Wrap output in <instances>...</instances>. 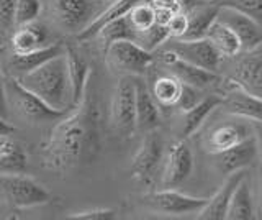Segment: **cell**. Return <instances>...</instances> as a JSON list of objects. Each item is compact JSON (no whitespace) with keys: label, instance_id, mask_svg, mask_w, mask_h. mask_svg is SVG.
Returning a JSON list of instances; mask_svg holds the SVG:
<instances>
[{"label":"cell","instance_id":"obj_1","mask_svg":"<svg viewBox=\"0 0 262 220\" xmlns=\"http://www.w3.org/2000/svg\"><path fill=\"white\" fill-rule=\"evenodd\" d=\"M100 146V112L92 72L74 110L53 128L43 146V165L54 171H68L82 159H92Z\"/></svg>","mask_w":262,"mask_h":220},{"label":"cell","instance_id":"obj_2","mask_svg":"<svg viewBox=\"0 0 262 220\" xmlns=\"http://www.w3.org/2000/svg\"><path fill=\"white\" fill-rule=\"evenodd\" d=\"M15 79L57 112H66L74 105L64 51Z\"/></svg>","mask_w":262,"mask_h":220},{"label":"cell","instance_id":"obj_3","mask_svg":"<svg viewBox=\"0 0 262 220\" xmlns=\"http://www.w3.org/2000/svg\"><path fill=\"white\" fill-rule=\"evenodd\" d=\"M0 199L8 206L27 209L51 201L43 184L23 173H0Z\"/></svg>","mask_w":262,"mask_h":220},{"label":"cell","instance_id":"obj_4","mask_svg":"<svg viewBox=\"0 0 262 220\" xmlns=\"http://www.w3.org/2000/svg\"><path fill=\"white\" fill-rule=\"evenodd\" d=\"M154 61L151 51H146L131 39H120L105 48V64L110 72L121 76H144Z\"/></svg>","mask_w":262,"mask_h":220},{"label":"cell","instance_id":"obj_5","mask_svg":"<svg viewBox=\"0 0 262 220\" xmlns=\"http://www.w3.org/2000/svg\"><path fill=\"white\" fill-rule=\"evenodd\" d=\"M136 76H121L112 92L110 127L118 136H131L136 130Z\"/></svg>","mask_w":262,"mask_h":220},{"label":"cell","instance_id":"obj_6","mask_svg":"<svg viewBox=\"0 0 262 220\" xmlns=\"http://www.w3.org/2000/svg\"><path fill=\"white\" fill-rule=\"evenodd\" d=\"M162 46L164 50L174 53L177 58L211 72H218L221 59H223V56L218 53V50L211 45L208 38H169L162 43Z\"/></svg>","mask_w":262,"mask_h":220},{"label":"cell","instance_id":"obj_7","mask_svg":"<svg viewBox=\"0 0 262 220\" xmlns=\"http://www.w3.org/2000/svg\"><path fill=\"white\" fill-rule=\"evenodd\" d=\"M5 89V97H7V105L10 104L15 109V112L20 117L27 118L28 122H46V120H54L61 118L66 112H57L49 107L48 104L36 97L28 89H25L15 77H8Z\"/></svg>","mask_w":262,"mask_h":220},{"label":"cell","instance_id":"obj_8","mask_svg":"<svg viewBox=\"0 0 262 220\" xmlns=\"http://www.w3.org/2000/svg\"><path fill=\"white\" fill-rule=\"evenodd\" d=\"M164 159V142L162 136L151 130L146 132L141 145H139L138 151L135 153L133 159H131V176L136 179L138 183L144 186H151L154 183V177L158 174L159 168L162 166Z\"/></svg>","mask_w":262,"mask_h":220},{"label":"cell","instance_id":"obj_9","mask_svg":"<svg viewBox=\"0 0 262 220\" xmlns=\"http://www.w3.org/2000/svg\"><path fill=\"white\" fill-rule=\"evenodd\" d=\"M193 171V153L185 138L174 142L162 159L161 184L162 189H176L190 177Z\"/></svg>","mask_w":262,"mask_h":220},{"label":"cell","instance_id":"obj_10","mask_svg":"<svg viewBox=\"0 0 262 220\" xmlns=\"http://www.w3.org/2000/svg\"><path fill=\"white\" fill-rule=\"evenodd\" d=\"M207 201L208 199L193 197V195H187L176 189H161L143 197L144 206H147L154 212H159V214H166V215L199 214L205 207Z\"/></svg>","mask_w":262,"mask_h":220},{"label":"cell","instance_id":"obj_11","mask_svg":"<svg viewBox=\"0 0 262 220\" xmlns=\"http://www.w3.org/2000/svg\"><path fill=\"white\" fill-rule=\"evenodd\" d=\"M229 87H239L252 95L262 97V45L246 51L237 61L233 74L226 79Z\"/></svg>","mask_w":262,"mask_h":220},{"label":"cell","instance_id":"obj_12","mask_svg":"<svg viewBox=\"0 0 262 220\" xmlns=\"http://www.w3.org/2000/svg\"><path fill=\"white\" fill-rule=\"evenodd\" d=\"M92 2L94 0H53L56 23L68 33L77 35L95 17Z\"/></svg>","mask_w":262,"mask_h":220},{"label":"cell","instance_id":"obj_13","mask_svg":"<svg viewBox=\"0 0 262 220\" xmlns=\"http://www.w3.org/2000/svg\"><path fill=\"white\" fill-rule=\"evenodd\" d=\"M216 18L234 31L241 43V51H251L262 45V27L243 12L229 7H220Z\"/></svg>","mask_w":262,"mask_h":220},{"label":"cell","instance_id":"obj_14","mask_svg":"<svg viewBox=\"0 0 262 220\" xmlns=\"http://www.w3.org/2000/svg\"><path fill=\"white\" fill-rule=\"evenodd\" d=\"M252 136L249 120H231L220 124L205 138V151L210 154H218L231 146L241 143L246 138Z\"/></svg>","mask_w":262,"mask_h":220},{"label":"cell","instance_id":"obj_15","mask_svg":"<svg viewBox=\"0 0 262 220\" xmlns=\"http://www.w3.org/2000/svg\"><path fill=\"white\" fill-rule=\"evenodd\" d=\"M161 61L164 66L167 68L169 74L176 76L180 83L193 86L196 89H207L218 83V74L216 72H211L207 69H202L199 66H193V64L187 63L184 59L177 58L174 53H170L167 50H164L161 53Z\"/></svg>","mask_w":262,"mask_h":220},{"label":"cell","instance_id":"obj_16","mask_svg":"<svg viewBox=\"0 0 262 220\" xmlns=\"http://www.w3.org/2000/svg\"><path fill=\"white\" fill-rule=\"evenodd\" d=\"M136 89V130L141 132H151L158 130L161 125V110L159 104L152 97L149 87L146 86L143 79L135 77Z\"/></svg>","mask_w":262,"mask_h":220},{"label":"cell","instance_id":"obj_17","mask_svg":"<svg viewBox=\"0 0 262 220\" xmlns=\"http://www.w3.org/2000/svg\"><path fill=\"white\" fill-rule=\"evenodd\" d=\"M215 156H216V166L221 173L231 174L234 171L246 169L248 166H251L257 159L259 153L254 136H249L241 143L231 146V148L215 154Z\"/></svg>","mask_w":262,"mask_h":220},{"label":"cell","instance_id":"obj_18","mask_svg":"<svg viewBox=\"0 0 262 220\" xmlns=\"http://www.w3.org/2000/svg\"><path fill=\"white\" fill-rule=\"evenodd\" d=\"M246 173H248L246 169H239V171H234L231 174H228V179L225 181V184L213 194V197H210L207 201L205 207L196 214V217L202 220H225L231 195Z\"/></svg>","mask_w":262,"mask_h":220},{"label":"cell","instance_id":"obj_19","mask_svg":"<svg viewBox=\"0 0 262 220\" xmlns=\"http://www.w3.org/2000/svg\"><path fill=\"white\" fill-rule=\"evenodd\" d=\"M221 105L234 117L262 122V97L252 95L239 87H229Z\"/></svg>","mask_w":262,"mask_h":220},{"label":"cell","instance_id":"obj_20","mask_svg":"<svg viewBox=\"0 0 262 220\" xmlns=\"http://www.w3.org/2000/svg\"><path fill=\"white\" fill-rule=\"evenodd\" d=\"M220 12V5L215 2H200L196 0L187 13V31L182 36V39H196V38H205L207 30L210 25L216 20Z\"/></svg>","mask_w":262,"mask_h":220},{"label":"cell","instance_id":"obj_21","mask_svg":"<svg viewBox=\"0 0 262 220\" xmlns=\"http://www.w3.org/2000/svg\"><path fill=\"white\" fill-rule=\"evenodd\" d=\"M48 42V31L46 28L35 22L25 23V25L16 27V31L12 36V53L15 54H25L36 51L39 48H45Z\"/></svg>","mask_w":262,"mask_h":220},{"label":"cell","instance_id":"obj_22","mask_svg":"<svg viewBox=\"0 0 262 220\" xmlns=\"http://www.w3.org/2000/svg\"><path fill=\"white\" fill-rule=\"evenodd\" d=\"M138 2H141V0H115V2L108 4V7H106L102 13H97L92 18V22H90L84 30L79 31L76 35V39H79V42H87V39L95 38V35L105 25H108L110 22L117 20L120 17H125Z\"/></svg>","mask_w":262,"mask_h":220},{"label":"cell","instance_id":"obj_23","mask_svg":"<svg viewBox=\"0 0 262 220\" xmlns=\"http://www.w3.org/2000/svg\"><path fill=\"white\" fill-rule=\"evenodd\" d=\"M64 51V48L61 45H48L45 48H39L36 51L25 53V54H15L12 53L8 56V69H10V77H18L25 72H28L31 69L38 68L39 64H43L53 56L59 54Z\"/></svg>","mask_w":262,"mask_h":220},{"label":"cell","instance_id":"obj_24","mask_svg":"<svg viewBox=\"0 0 262 220\" xmlns=\"http://www.w3.org/2000/svg\"><path fill=\"white\" fill-rule=\"evenodd\" d=\"M64 54H66V63H68V72H69V81H71V91H72V102L76 105L79 99L84 92V87L87 84V81L92 74V69H90L89 63L82 58V54L68 45L64 48Z\"/></svg>","mask_w":262,"mask_h":220},{"label":"cell","instance_id":"obj_25","mask_svg":"<svg viewBox=\"0 0 262 220\" xmlns=\"http://www.w3.org/2000/svg\"><path fill=\"white\" fill-rule=\"evenodd\" d=\"M254 214H256V209H254L251 181H249V174L246 173L231 195V201H229V206L226 210V218L228 220H251L256 217Z\"/></svg>","mask_w":262,"mask_h":220},{"label":"cell","instance_id":"obj_26","mask_svg":"<svg viewBox=\"0 0 262 220\" xmlns=\"http://www.w3.org/2000/svg\"><path fill=\"white\" fill-rule=\"evenodd\" d=\"M221 102H223V97L221 95H203V99L199 104L193 105V107L188 109L187 112H184L182 128H180L182 138L193 135L196 130L203 125V122L207 120L210 113L220 107Z\"/></svg>","mask_w":262,"mask_h":220},{"label":"cell","instance_id":"obj_27","mask_svg":"<svg viewBox=\"0 0 262 220\" xmlns=\"http://www.w3.org/2000/svg\"><path fill=\"white\" fill-rule=\"evenodd\" d=\"M205 38L210 39L211 45L216 48L223 58H234L241 53V43L234 35V31L218 18L210 25Z\"/></svg>","mask_w":262,"mask_h":220},{"label":"cell","instance_id":"obj_28","mask_svg":"<svg viewBox=\"0 0 262 220\" xmlns=\"http://www.w3.org/2000/svg\"><path fill=\"white\" fill-rule=\"evenodd\" d=\"M180 86H182V83H180L176 76L167 74V76H161L156 79L149 91L159 105H162V107H170V105H176L179 99Z\"/></svg>","mask_w":262,"mask_h":220},{"label":"cell","instance_id":"obj_29","mask_svg":"<svg viewBox=\"0 0 262 220\" xmlns=\"http://www.w3.org/2000/svg\"><path fill=\"white\" fill-rule=\"evenodd\" d=\"M95 36L102 42L103 50L108 45H112L115 42H120V39H131V42H135V31L129 27L126 15L110 22L108 25H105Z\"/></svg>","mask_w":262,"mask_h":220},{"label":"cell","instance_id":"obj_30","mask_svg":"<svg viewBox=\"0 0 262 220\" xmlns=\"http://www.w3.org/2000/svg\"><path fill=\"white\" fill-rule=\"evenodd\" d=\"M129 27L133 28L135 35L144 31L156 23V12L147 2H138L133 9L126 13Z\"/></svg>","mask_w":262,"mask_h":220},{"label":"cell","instance_id":"obj_31","mask_svg":"<svg viewBox=\"0 0 262 220\" xmlns=\"http://www.w3.org/2000/svg\"><path fill=\"white\" fill-rule=\"evenodd\" d=\"M169 39V31L166 25L161 23H154L152 27H149L144 31H139L135 35V43H138L141 48H144L146 51H156L162 43Z\"/></svg>","mask_w":262,"mask_h":220},{"label":"cell","instance_id":"obj_32","mask_svg":"<svg viewBox=\"0 0 262 220\" xmlns=\"http://www.w3.org/2000/svg\"><path fill=\"white\" fill-rule=\"evenodd\" d=\"M216 4L243 12L262 27V0H216Z\"/></svg>","mask_w":262,"mask_h":220},{"label":"cell","instance_id":"obj_33","mask_svg":"<svg viewBox=\"0 0 262 220\" xmlns=\"http://www.w3.org/2000/svg\"><path fill=\"white\" fill-rule=\"evenodd\" d=\"M41 12L39 0H16L13 12V25L20 27L25 23L35 22Z\"/></svg>","mask_w":262,"mask_h":220},{"label":"cell","instance_id":"obj_34","mask_svg":"<svg viewBox=\"0 0 262 220\" xmlns=\"http://www.w3.org/2000/svg\"><path fill=\"white\" fill-rule=\"evenodd\" d=\"M202 89H196L193 86H188V84H184L180 86V94H179V99L176 102L177 107L182 110V112H187L188 109H192L193 105L199 104L203 95H202Z\"/></svg>","mask_w":262,"mask_h":220},{"label":"cell","instance_id":"obj_35","mask_svg":"<svg viewBox=\"0 0 262 220\" xmlns=\"http://www.w3.org/2000/svg\"><path fill=\"white\" fill-rule=\"evenodd\" d=\"M71 220H113L117 218V210L110 207H97V209H89L76 212V214L69 215Z\"/></svg>","mask_w":262,"mask_h":220},{"label":"cell","instance_id":"obj_36","mask_svg":"<svg viewBox=\"0 0 262 220\" xmlns=\"http://www.w3.org/2000/svg\"><path fill=\"white\" fill-rule=\"evenodd\" d=\"M166 27L169 31V38H182L187 31V13L184 10L172 13Z\"/></svg>","mask_w":262,"mask_h":220},{"label":"cell","instance_id":"obj_37","mask_svg":"<svg viewBox=\"0 0 262 220\" xmlns=\"http://www.w3.org/2000/svg\"><path fill=\"white\" fill-rule=\"evenodd\" d=\"M16 0H0V27L10 28L13 25V12Z\"/></svg>","mask_w":262,"mask_h":220},{"label":"cell","instance_id":"obj_38","mask_svg":"<svg viewBox=\"0 0 262 220\" xmlns=\"http://www.w3.org/2000/svg\"><path fill=\"white\" fill-rule=\"evenodd\" d=\"M154 10H167V12H179L182 10V4L180 0H147Z\"/></svg>","mask_w":262,"mask_h":220},{"label":"cell","instance_id":"obj_39","mask_svg":"<svg viewBox=\"0 0 262 220\" xmlns=\"http://www.w3.org/2000/svg\"><path fill=\"white\" fill-rule=\"evenodd\" d=\"M251 124V130H252V136L256 140V146H257V153L262 158V122L257 120H249Z\"/></svg>","mask_w":262,"mask_h":220},{"label":"cell","instance_id":"obj_40","mask_svg":"<svg viewBox=\"0 0 262 220\" xmlns=\"http://www.w3.org/2000/svg\"><path fill=\"white\" fill-rule=\"evenodd\" d=\"M13 132H15L13 125L7 120V117L0 115V136H8V135H12Z\"/></svg>","mask_w":262,"mask_h":220},{"label":"cell","instance_id":"obj_41","mask_svg":"<svg viewBox=\"0 0 262 220\" xmlns=\"http://www.w3.org/2000/svg\"><path fill=\"white\" fill-rule=\"evenodd\" d=\"M7 97H5V89L0 83V115L2 117H7Z\"/></svg>","mask_w":262,"mask_h":220},{"label":"cell","instance_id":"obj_42","mask_svg":"<svg viewBox=\"0 0 262 220\" xmlns=\"http://www.w3.org/2000/svg\"><path fill=\"white\" fill-rule=\"evenodd\" d=\"M257 187H259V199H260V206H262V161L257 166Z\"/></svg>","mask_w":262,"mask_h":220},{"label":"cell","instance_id":"obj_43","mask_svg":"<svg viewBox=\"0 0 262 220\" xmlns=\"http://www.w3.org/2000/svg\"><path fill=\"white\" fill-rule=\"evenodd\" d=\"M98 2H108V4H112V2H115V0H98Z\"/></svg>","mask_w":262,"mask_h":220},{"label":"cell","instance_id":"obj_44","mask_svg":"<svg viewBox=\"0 0 262 220\" xmlns=\"http://www.w3.org/2000/svg\"><path fill=\"white\" fill-rule=\"evenodd\" d=\"M200 2H215V0H200Z\"/></svg>","mask_w":262,"mask_h":220}]
</instances>
